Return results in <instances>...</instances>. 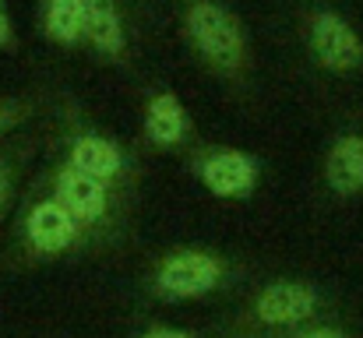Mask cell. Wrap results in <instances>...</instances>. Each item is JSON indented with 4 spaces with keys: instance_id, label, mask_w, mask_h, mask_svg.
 Masks as SVG:
<instances>
[{
    "instance_id": "obj_1",
    "label": "cell",
    "mask_w": 363,
    "mask_h": 338,
    "mask_svg": "<svg viewBox=\"0 0 363 338\" xmlns=\"http://www.w3.org/2000/svg\"><path fill=\"white\" fill-rule=\"evenodd\" d=\"M180 28L194 57L226 81H247L250 74V39L240 14L223 0H184Z\"/></svg>"
},
{
    "instance_id": "obj_2",
    "label": "cell",
    "mask_w": 363,
    "mask_h": 338,
    "mask_svg": "<svg viewBox=\"0 0 363 338\" xmlns=\"http://www.w3.org/2000/svg\"><path fill=\"white\" fill-rule=\"evenodd\" d=\"M89 247H96L89 229L57 201V194L46 187V180H39L35 191L28 194L21 215H18L21 257L28 264H43V261H57V257H67L74 250H89Z\"/></svg>"
},
{
    "instance_id": "obj_3",
    "label": "cell",
    "mask_w": 363,
    "mask_h": 338,
    "mask_svg": "<svg viewBox=\"0 0 363 338\" xmlns=\"http://www.w3.org/2000/svg\"><path fill=\"white\" fill-rule=\"evenodd\" d=\"M46 187L57 194V201L78 219V222L89 229V236L96 243H106V240H117V232L127 222V208L134 198H127L121 191L78 173L74 166H67L64 159H57L50 169H46Z\"/></svg>"
},
{
    "instance_id": "obj_4",
    "label": "cell",
    "mask_w": 363,
    "mask_h": 338,
    "mask_svg": "<svg viewBox=\"0 0 363 338\" xmlns=\"http://www.w3.org/2000/svg\"><path fill=\"white\" fill-rule=\"evenodd\" d=\"M233 264L208 247H177L166 250L148 271V293L159 303H187L226 289Z\"/></svg>"
},
{
    "instance_id": "obj_5",
    "label": "cell",
    "mask_w": 363,
    "mask_h": 338,
    "mask_svg": "<svg viewBox=\"0 0 363 338\" xmlns=\"http://www.w3.org/2000/svg\"><path fill=\"white\" fill-rule=\"evenodd\" d=\"M321 310V293L311 286V282H300V278H275V282H264L247 310H243V328L247 332H300L307 328Z\"/></svg>"
},
{
    "instance_id": "obj_6",
    "label": "cell",
    "mask_w": 363,
    "mask_h": 338,
    "mask_svg": "<svg viewBox=\"0 0 363 338\" xmlns=\"http://www.w3.org/2000/svg\"><path fill=\"white\" fill-rule=\"evenodd\" d=\"M67 166H74L78 173L121 191L127 198H134V180H138V169L130 162V155L123 152L121 141H113L110 134L96 130V127H85V123H71V130L64 134V155H60Z\"/></svg>"
},
{
    "instance_id": "obj_7",
    "label": "cell",
    "mask_w": 363,
    "mask_h": 338,
    "mask_svg": "<svg viewBox=\"0 0 363 338\" xmlns=\"http://www.w3.org/2000/svg\"><path fill=\"white\" fill-rule=\"evenodd\" d=\"M187 166L198 176V184L223 201H247L261 184V159L233 145L198 141L187 152Z\"/></svg>"
},
{
    "instance_id": "obj_8",
    "label": "cell",
    "mask_w": 363,
    "mask_h": 338,
    "mask_svg": "<svg viewBox=\"0 0 363 338\" xmlns=\"http://www.w3.org/2000/svg\"><path fill=\"white\" fill-rule=\"evenodd\" d=\"M307 46H311V57L332 74H350L363 64V39L357 35V28L328 7H318L311 14Z\"/></svg>"
},
{
    "instance_id": "obj_9",
    "label": "cell",
    "mask_w": 363,
    "mask_h": 338,
    "mask_svg": "<svg viewBox=\"0 0 363 338\" xmlns=\"http://www.w3.org/2000/svg\"><path fill=\"white\" fill-rule=\"evenodd\" d=\"M145 141L159 152H173V148H194V120L184 106V99L177 92H152L145 103Z\"/></svg>"
},
{
    "instance_id": "obj_10",
    "label": "cell",
    "mask_w": 363,
    "mask_h": 338,
    "mask_svg": "<svg viewBox=\"0 0 363 338\" xmlns=\"http://www.w3.org/2000/svg\"><path fill=\"white\" fill-rule=\"evenodd\" d=\"M85 46L106 60H127V21L121 0H85Z\"/></svg>"
},
{
    "instance_id": "obj_11",
    "label": "cell",
    "mask_w": 363,
    "mask_h": 338,
    "mask_svg": "<svg viewBox=\"0 0 363 338\" xmlns=\"http://www.w3.org/2000/svg\"><path fill=\"white\" fill-rule=\"evenodd\" d=\"M325 184L339 198H353L363 191V134H342L332 141L325 155Z\"/></svg>"
},
{
    "instance_id": "obj_12",
    "label": "cell",
    "mask_w": 363,
    "mask_h": 338,
    "mask_svg": "<svg viewBox=\"0 0 363 338\" xmlns=\"http://www.w3.org/2000/svg\"><path fill=\"white\" fill-rule=\"evenodd\" d=\"M39 28L53 46H85V0H43Z\"/></svg>"
},
{
    "instance_id": "obj_13",
    "label": "cell",
    "mask_w": 363,
    "mask_h": 338,
    "mask_svg": "<svg viewBox=\"0 0 363 338\" xmlns=\"http://www.w3.org/2000/svg\"><path fill=\"white\" fill-rule=\"evenodd\" d=\"M28 148H32V141H14V145H7V148L0 152V222H4L11 201H14L18 173H21L25 159H28Z\"/></svg>"
},
{
    "instance_id": "obj_14",
    "label": "cell",
    "mask_w": 363,
    "mask_h": 338,
    "mask_svg": "<svg viewBox=\"0 0 363 338\" xmlns=\"http://www.w3.org/2000/svg\"><path fill=\"white\" fill-rule=\"evenodd\" d=\"M39 106L35 96H4L0 99V137H7L11 130H18Z\"/></svg>"
},
{
    "instance_id": "obj_15",
    "label": "cell",
    "mask_w": 363,
    "mask_h": 338,
    "mask_svg": "<svg viewBox=\"0 0 363 338\" xmlns=\"http://www.w3.org/2000/svg\"><path fill=\"white\" fill-rule=\"evenodd\" d=\"M138 338H198V335L187 332V328H173V325H148Z\"/></svg>"
},
{
    "instance_id": "obj_16",
    "label": "cell",
    "mask_w": 363,
    "mask_h": 338,
    "mask_svg": "<svg viewBox=\"0 0 363 338\" xmlns=\"http://www.w3.org/2000/svg\"><path fill=\"white\" fill-rule=\"evenodd\" d=\"M293 338H346V332H339V328H332V325H314V328L293 332Z\"/></svg>"
},
{
    "instance_id": "obj_17",
    "label": "cell",
    "mask_w": 363,
    "mask_h": 338,
    "mask_svg": "<svg viewBox=\"0 0 363 338\" xmlns=\"http://www.w3.org/2000/svg\"><path fill=\"white\" fill-rule=\"evenodd\" d=\"M0 50H14V21L0 4Z\"/></svg>"
}]
</instances>
